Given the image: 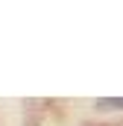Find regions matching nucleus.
<instances>
[{
  "label": "nucleus",
  "instance_id": "1",
  "mask_svg": "<svg viewBox=\"0 0 123 126\" xmlns=\"http://www.w3.org/2000/svg\"><path fill=\"white\" fill-rule=\"evenodd\" d=\"M94 106L103 111H123V97H100Z\"/></svg>",
  "mask_w": 123,
  "mask_h": 126
}]
</instances>
